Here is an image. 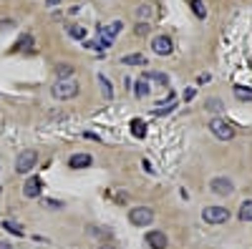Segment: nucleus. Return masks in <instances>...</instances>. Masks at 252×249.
<instances>
[{
    "label": "nucleus",
    "mask_w": 252,
    "mask_h": 249,
    "mask_svg": "<svg viewBox=\"0 0 252 249\" xmlns=\"http://www.w3.org/2000/svg\"><path fill=\"white\" fill-rule=\"evenodd\" d=\"M53 98L58 101H68V98H76L78 96V83L73 78H58L56 81V86L51 88Z\"/></svg>",
    "instance_id": "1"
},
{
    "label": "nucleus",
    "mask_w": 252,
    "mask_h": 249,
    "mask_svg": "<svg viewBox=\"0 0 252 249\" xmlns=\"http://www.w3.org/2000/svg\"><path fill=\"white\" fill-rule=\"evenodd\" d=\"M209 131H212V136L220 138V141H232L235 138V126L227 123L224 118H212L209 121Z\"/></svg>",
    "instance_id": "2"
},
{
    "label": "nucleus",
    "mask_w": 252,
    "mask_h": 249,
    "mask_svg": "<svg viewBox=\"0 0 252 249\" xmlns=\"http://www.w3.org/2000/svg\"><path fill=\"white\" fill-rule=\"evenodd\" d=\"M129 221L134 226H149L154 221V212L149 206H134V209H129Z\"/></svg>",
    "instance_id": "3"
},
{
    "label": "nucleus",
    "mask_w": 252,
    "mask_h": 249,
    "mask_svg": "<svg viewBox=\"0 0 252 249\" xmlns=\"http://www.w3.org/2000/svg\"><path fill=\"white\" fill-rule=\"evenodd\" d=\"M202 219L207 224H224L229 221V209H224V206H207L202 212Z\"/></svg>",
    "instance_id": "4"
},
{
    "label": "nucleus",
    "mask_w": 252,
    "mask_h": 249,
    "mask_svg": "<svg viewBox=\"0 0 252 249\" xmlns=\"http://www.w3.org/2000/svg\"><path fill=\"white\" fill-rule=\"evenodd\" d=\"M35 161H38V154L33 149H26L23 154H18V159H15V171L18 174H28L35 166Z\"/></svg>",
    "instance_id": "5"
},
{
    "label": "nucleus",
    "mask_w": 252,
    "mask_h": 249,
    "mask_svg": "<svg viewBox=\"0 0 252 249\" xmlns=\"http://www.w3.org/2000/svg\"><path fill=\"white\" fill-rule=\"evenodd\" d=\"M209 189H212L217 196H229L235 192V184H232V179H227V176H215L212 181H209Z\"/></svg>",
    "instance_id": "6"
},
{
    "label": "nucleus",
    "mask_w": 252,
    "mask_h": 249,
    "mask_svg": "<svg viewBox=\"0 0 252 249\" xmlns=\"http://www.w3.org/2000/svg\"><path fill=\"white\" fill-rule=\"evenodd\" d=\"M40 189H43V179H40V176H28L26 184H23V194H26L28 199L40 196Z\"/></svg>",
    "instance_id": "7"
},
{
    "label": "nucleus",
    "mask_w": 252,
    "mask_h": 249,
    "mask_svg": "<svg viewBox=\"0 0 252 249\" xmlns=\"http://www.w3.org/2000/svg\"><path fill=\"white\" fill-rule=\"evenodd\" d=\"M152 48H154L157 55H169L174 51V43H172V38H166V35H157L152 40Z\"/></svg>",
    "instance_id": "8"
},
{
    "label": "nucleus",
    "mask_w": 252,
    "mask_h": 249,
    "mask_svg": "<svg viewBox=\"0 0 252 249\" xmlns=\"http://www.w3.org/2000/svg\"><path fill=\"white\" fill-rule=\"evenodd\" d=\"M121 23H119V20H116V23H111V26H103V28H98V38L103 40V43H106V46H111L114 43V38L121 33Z\"/></svg>",
    "instance_id": "9"
},
{
    "label": "nucleus",
    "mask_w": 252,
    "mask_h": 249,
    "mask_svg": "<svg viewBox=\"0 0 252 249\" xmlns=\"http://www.w3.org/2000/svg\"><path fill=\"white\" fill-rule=\"evenodd\" d=\"M146 244H149V249H166L169 239H166V234H164V232L152 229V232H146Z\"/></svg>",
    "instance_id": "10"
},
{
    "label": "nucleus",
    "mask_w": 252,
    "mask_h": 249,
    "mask_svg": "<svg viewBox=\"0 0 252 249\" xmlns=\"http://www.w3.org/2000/svg\"><path fill=\"white\" fill-rule=\"evenodd\" d=\"M91 164H94V159L89 154H73L68 159V169H89Z\"/></svg>",
    "instance_id": "11"
},
{
    "label": "nucleus",
    "mask_w": 252,
    "mask_h": 249,
    "mask_svg": "<svg viewBox=\"0 0 252 249\" xmlns=\"http://www.w3.org/2000/svg\"><path fill=\"white\" fill-rule=\"evenodd\" d=\"M237 217H240V221H252V199L242 201V206H240Z\"/></svg>",
    "instance_id": "12"
},
{
    "label": "nucleus",
    "mask_w": 252,
    "mask_h": 249,
    "mask_svg": "<svg viewBox=\"0 0 252 249\" xmlns=\"http://www.w3.org/2000/svg\"><path fill=\"white\" fill-rule=\"evenodd\" d=\"M149 91H152V88H149V81H146V78L141 76V78L136 81V86H134V93H136V98H144V96L149 93Z\"/></svg>",
    "instance_id": "13"
},
{
    "label": "nucleus",
    "mask_w": 252,
    "mask_h": 249,
    "mask_svg": "<svg viewBox=\"0 0 252 249\" xmlns=\"http://www.w3.org/2000/svg\"><path fill=\"white\" fill-rule=\"evenodd\" d=\"M232 91H235V98H237V101H242V103L252 101V88H247V86H235Z\"/></svg>",
    "instance_id": "14"
},
{
    "label": "nucleus",
    "mask_w": 252,
    "mask_h": 249,
    "mask_svg": "<svg viewBox=\"0 0 252 249\" xmlns=\"http://www.w3.org/2000/svg\"><path fill=\"white\" fill-rule=\"evenodd\" d=\"M3 229H8L10 234H15V237H26V229L20 224H15V221H10V219H5L3 221Z\"/></svg>",
    "instance_id": "15"
},
{
    "label": "nucleus",
    "mask_w": 252,
    "mask_h": 249,
    "mask_svg": "<svg viewBox=\"0 0 252 249\" xmlns=\"http://www.w3.org/2000/svg\"><path fill=\"white\" fill-rule=\"evenodd\" d=\"M98 83H101V91H103V96H106L109 101L114 98V88H111V81L106 78V76H98Z\"/></svg>",
    "instance_id": "16"
},
{
    "label": "nucleus",
    "mask_w": 252,
    "mask_h": 249,
    "mask_svg": "<svg viewBox=\"0 0 252 249\" xmlns=\"http://www.w3.org/2000/svg\"><path fill=\"white\" fill-rule=\"evenodd\" d=\"M124 63H126V66H146V58L139 55V53H131V55L124 58Z\"/></svg>",
    "instance_id": "17"
},
{
    "label": "nucleus",
    "mask_w": 252,
    "mask_h": 249,
    "mask_svg": "<svg viewBox=\"0 0 252 249\" xmlns=\"http://www.w3.org/2000/svg\"><path fill=\"white\" fill-rule=\"evenodd\" d=\"M144 78H146V81H157V83H161V86H166V83H169V76H166V73H157V71L144 73Z\"/></svg>",
    "instance_id": "18"
},
{
    "label": "nucleus",
    "mask_w": 252,
    "mask_h": 249,
    "mask_svg": "<svg viewBox=\"0 0 252 249\" xmlns=\"http://www.w3.org/2000/svg\"><path fill=\"white\" fill-rule=\"evenodd\" d=\"M66 30H68V35L76 38V40H86V28H81V26H68Z\"/></svg>",
    "instance_id": "19"
},
{
    "label": "nucleus",
    "mask_w": 252,
    "mask_h": 249,
    "mask_svg": "<svg viewBox=\"0 0 252 249\" xmlns=\"http://www.w3.org/2000/svg\"><path fill=\"white\" fill-rule=\"evenodd\" d=\"M204 109H207V111H212V113H217V111H222V101H220V98H207Z\"/></svg>",
    "instance_id": "20"
},
{
    "label": "nucleus",
    "mask_w": 252,
    "mask_h": 249,
    "mask_svg": "<svg viewBox=\"0 0 252 249\" xmlns=\"http://www.w3.org/2000/svg\"><path fill=\"white\" fill-rule=\"evenodd\" d=\"M83 46H86V48H91V51H103V48H109V46L103 43L101 38H98V40H83Z\"/></svg>",
    "instance_id": "21"
},
{
    "label": "nucleus",
    "mask_w": 252,
    "mask_h": 249,
    "mask_svg": "<svg viewBox=\"0 0 252 249\" xmlns=\"http://www.w3.org/2000/svg\"><path fill=\"white\" fill-rule=\"evenodd\" d=\"M131 129H134V136H136V138H141V136L146 134V131H144V121H141V118H134V121H131Z\"/></svg>",
    "instance_id": "22"
},
{
    "label": "nucleus",
    "mask_w": 252,
    "mask_h": 249,
    "mask_svg": "<svg viewBox=\"0 0 252 249\" xmlns=\"http://www.w3.org/2000/svg\"><path fill=\"white\" fill-rule=\"evenodd\" d=\"M189 3H192L197 18H204V15H207V10H204V5H202V0H189Z\"/></svg>",
    "instance_id": "23"
},
{
    "label": "nucleus",
    "mask_w": 252,
    "mask_h": 249,
    "mask_svg": "<svg viewBox=\"0 0 252 249\" xmlns=\"http://www.w3.org/2000/svg\"><path fill=\"white\" fill-rule=\"evenodd\" d=\"M56 73H58V78H71L73 76V66H58Z\"/></svg>",
    "instance_id": "24"
},
{
    "label": "nucleus",
    "mask_w": 252,
    "mask_h": 249,
    "mask_svg": "<svg viewBox=\"0 0 252 249\" xmlns=\"http://www.w3.org/2000/svg\"><path fill=\"white\" fill-rule=\"evenodd\" d=\"M146 33H149V23H144V20H141V23L136 26V35H146Z\"/></svg>",
    "instance_id": "25"
},
{
    "label": "nucleus",
    "mask_w": 252,
    "mask_h": 249,
    "mask_svg": "<svg viewBox=\"0 0 252 249\" xmlns=\"http://www.w3.org/2000/svg\"><path fill=\"white\" fill-rule=\"evenodd\" d=\"M139 15H141V18H144V15H146V18H149V15H152V8H149V5H141V10H139Z\"/></svg>",
    "instance_id": "26"
},
{
    "label": "nucleus",
    "mask_w": 252,
    "mask_h": 249,
    "mask_svg": "<svg viewBox=\"0 0 252 249\" xmlns=\"http://www.w3.org/2000/svg\"><path fill=\"white\" fill-rule=\"evenodd\" d=\"M194 93H197L194 88H189V91H184V101H192V98H194Z\"/></svg>",
    "instance_id": "27"
},
{
    "label": "nucleus",
    "mask_w": 252,
    "mask_h": 249,
    "mask_svg": "<svg viewBox=\"0 0 252 249\" xmlns=\"http://www.w3.org/2000/svg\"><path fill=\"white\" fill-rule=\"evenodd\" d=\"M0 249H13V247H10L8 242H0Z\"/></svg>",
    "instance_id": "28"
},
{
    "label": "nucleus",
    "mask_w": 252,
    "mask_h": 249,
    "mask_svg": "<svg viewBox=\"0 0 252 249\" xmlns=\"http://www.w3.org/2000/svg\"><path fill=\"white\" fill-rule=\"evenodd\" d=\"M98 249H116V247H111V244H101Z\"/></svg>",
    "instance_id": "29"
},
{
    "label": "nucleus",
    "mask_w": 252,
    "mask_h": 249,
    "mask_svg": "<svg viewBox=\"0 0 252 249\" xmlns=\"http://www.w3.org/2000/svg\"><path fill=\"white\" fill-rule=\"evenodd\" d=\"M46 3H48V5H56V3H58V0H46Z\"/></svg>",
    "instance_id": "30"
}]
</instances>
